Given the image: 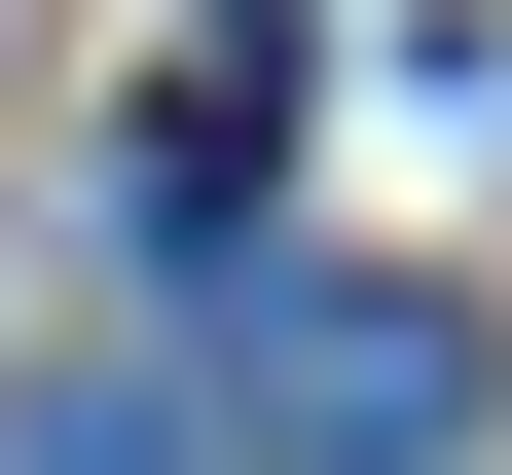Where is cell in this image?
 Listing matches in <instances>:
<instances>
[{"instance_id": "obj_1", "label": "cell", "mask_w": 512, "mask_h": 475, "mask_svg": "<svg viewBox=\"0 0 512 475\" xmlns=\"http://www.w3.org/2000/svg\"><path fill=\"white\" fill-rule=\"evenodd\" d=\"M256 439H293V475H476V293L293 256V293H256Z\"/></svg>"}, {"instance_id": "obj_2", "label": "cell", "mask_w": 512, "mask_h": 475, "mask_svg": "<svg viewBox=\"0 0 512 475\" xmlns=\"http://www.w3.org/2000/svg\"><path fill=\"white\" fill-rule=\"evenodd\" d=\"M0 475H183V439H147V402H37V439H0Z\"/></svg>"}]
</instances>
